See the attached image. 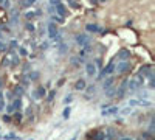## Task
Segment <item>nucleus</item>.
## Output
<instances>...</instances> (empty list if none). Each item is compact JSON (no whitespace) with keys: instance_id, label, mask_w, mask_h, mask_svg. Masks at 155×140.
Masks as SVG:
<instances>
[{"instance_id":"f257e3e1","label":"nucleus","mask_w":155,"mask_h":140,"mask_svg":"<svg viewBox=\"0 0 155 140\" xmlns=\"http://www.w3.org/2000/svg\"><path fill=\"white\" fill-rule=\"evenodd\" d=\"M118 107H112V109H109V110H103V115H109V114H113V112H116Z\"/></svg>"},{"instance_id":"7ed1b4c3","label":"nucleus","mask_w":155,"mask_h":140,"mask_svg":"<svg viewBox=\"0 0 155 140\" xmlns=\"http://www.w3.org/2000/svg\"><path fill=\"white\" fill-rule=\"evenodd\" d=\"M68 115H70V107H67L64 110V118H68Z\"/></svg>"},{"instance_id":"20e7f679","label":"nucleus","mask_w":155,"mask_h":140,"mask_svg":"<svg viewBox=\"0 0 155 140\" xmlns=\"http://www.w3.org/2000/svg\"><path fill=\"white\" fill-rule=\"evenodd\" d=\"M71 140H76V137H73V138H71Z\"/></svg>"},{"instance_id":"f03ea898","label":"nucleus","mask_w":155,"mask_h":140,"mask_svg":"<svg viewBox=\"0 0 155 140\" xmlns=\"http://www.w3.org/2000/svg\"><path fill=\"white\" fill-rule=\"evenodd\" d=\"M84 86H85L84 81H79V82L76 84V89H84Z\"/></svg>"},{"instance_id":"39448f33","label":"nucleus","mask_w":155,"mask_h":140,"mask_svg":"<svg viewBox=\"0 0 155 140\" xmlns=\"http://www.w3.org/2000/svg\"><path fill=\"white\" fill-rule=\"evenodd\" d=\"M123 140H130V138H123Z\"/></svg>"}]
</instances>
